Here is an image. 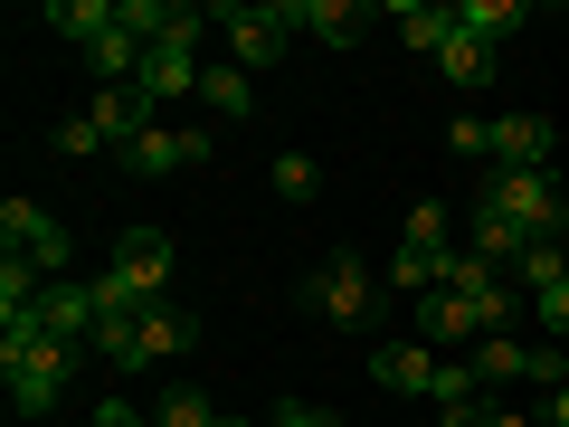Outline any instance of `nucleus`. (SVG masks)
<instances>
[{
    "instance_id": "obj_22",
    "label": "nucleus",
    "mask_w": 569,
    "mask_h": 427,
    "mask_svg": "<svg viewBox=\"0 0 569 427\" xmlns=\"http://www.w3.org/2000/svg\"><path fill=\"white\" fill-rule=\"evenodd\" d=\"M380 285H389V305H418V295H437V257H418V247H399V257L380 266Z\"/></svg>"
},
{
    "instance_id": "obj_18",
    "label": "nucleus",
    "mask_w": 569,
    "mask_h": 427,
    "mask_svg": "<svg viewBox=\"0 0 569 427\" xmlns=\"http://www.w3.org/2000/svg\"><path fill=\"white\" fill-rule=\"evenodd\" d=\"M475 257H485V266H512V257H522V247H531V228H512L503 219V209H485V200H475Z\"/></svg>"
},
{
    "instance_id": "obj_29",
    "label": "nucleus",
    "mask_w": 569,
    "mask_h": 427,
    "mask_svg": "<svg viewBox=\"0 0 569 427\" xmlns=\"http://www.w3.org/2000/svg\"><path fill=\"white\" fill-rule=\"evenodd\" d=\"M466 305H475V324H485V332H503L512 324V285L485 276V285H466Z\"/></svg>"
},
{
    "instance_id": "obj_6",
    "label": "nucleus",
    "mask_w": 569,
    "mask_h": 427,
    "mask_svg": "<svg viewBox=\"0 0 569 427\" xmlns=\"http://www.w3.org/2000/svg\"><path fill=\"white\" fill-rule=\"evenodd\" d=\"M133 181H171V171H190V162H209V133H190V123H152V133L133 142V152H114Z\"/></svg>"
},
{
    "instance_id": "obj_15",
    "label": "nucleus",
    "mask_w": 569,
    "mask_h": 427,
    "mask_svg": "<svg viewBox=\"0 0 569 427\" xmlns=\"http://www.w3.org/2000/svg\"><path fill=\"white\" fill-rule=\"evenodd\" d=\"M370 380L399 389V399H427V380H437V351H427V342H380V351H370Z\"/></svg>"
},
{
    "instance_id": "obj_26",
    "label": "nucleus",
    "mask_w": 569,
    "mask_h": 427,
    "mask_svg": "<svg viewBox=\"0 0 569 427\" xmlns=\"http://www.w3.org/2000/svg\"><path fill=\"white\" fill-rule=\"evenodd\" d=\"M266 181H276V200H295V209H305L313 190H323V171H313V152H276V171H266Z\"/></svg>"
},
{
    "instance_id": "obj_10",
    "label": "nucleus",
    "mask_w": 569,
    "mask_h": 427,
    "mask_svg": "<svg viewBox=\"0 0 569 427\" xmlns=\"http://www.w3.org/2000/svg\"><path fill=\"white\" fill-rule=\"evenodd\" d=\"M427 399H437V427H485V380H475V361H437V380H427Z\"/></svg>"
},
{
    "instance_id": "obj_27",
    "label": "nucleus",
    "mask_w": 569,
    "mask_h": 427,
    "mask_svg": "<svg viewBox=\"0 0 569 427\" xmlns=\"http://www.w3.org/2000/svg\"><path fill=\"white\" fill-rule=\"evenodd\" d=\"M219 418V399H209V389H171L162 408H152V427H209Z\"/></svg>"
},
{
    "instance_id": "obj_13",
    "label": "nucleus",
    "mask_w": 569,
    "mask_h": 427,
    "mask_svg": "<svg viewBox=\"0 0 569 427\" xmlns=\"http://www.w3.org/2000/svg\"><path fill=\"white\" fill-rule=\"evenodd\" d=\"M408 324H418L427 351H437V342H485V324H475L466 295H418V305H408Z\"/></svg>"
},
{
    "instance_id": "obj_19",
    "label": "nucleus",
    "mask_w": 569,
    "mask_h": 427,
    "mask_svg": "<svg viewBox=\"0 0 569 427\" xmlns=\"http://www.w3.org/2000/svg\"><path fill=\"white\" fill-rule=\"evenodd\" d=\"M475 380H485V389L531 380V342H512V332H485V342H475Z\"/></svg>"
},
{
    "instance_id": "obj_25",
    "label": "nucleus",
    "mask_w": 569,
    "mask_h": 427,
    "mask_svg": "<svg viewBox=\"0 0 569 427\" xmlns=\"http://www.w3.org/2000/svg\"><path fill=\"white\" fill-rule=\"evenodd\" d=\"M437 67H447L456 86H493V48H485V39H466V29L447 39V58H437Z\"/></svg>"
},
{
    "instance_id": "obj_3",
    "label": "nucleus",
    "mask_w": 569,
    "mask_h": 427,
    "mask_svg": "<svg viewBox=\"0 0 569 427\" xmlns=\"http://www.w3.org/2000/svg\"><path fill=\"white\" fill-rule=\"evenodd\" d=\"M219 20V39H228V67H276L284 58V39H295V0H228V10H209Z\"/></svg>"
},
{
    "instance_id": "obj_32",
    "label": "nucleus",
    "mask_w": 569,
    "mask_h": 427,
    "mask_svg": "<svg viewBox=\"0 0 569 427\" xmlns=\"http://www.w3.org/2000/svg\"><path fill=\"white\" fill-rule=\"evenodd\" d=\"M447 142L466 152V162H493V123H475V115H456V123H447Z\"/></svg>"
},
{
    "instance_id": "obj_23",
    "label": "nucleus",
    "mask_w": 569,
    "mask_h": 427,
    "mask_svg": "<svg viewBox=\"0 0 569 427\" xmlns=\"http://www.w3.org/2000/svg\"><path fill=\"white\" fill-rule=\"evenodd\" d=\"M560 276H569V247L560 238H531L522 257H512V285H531V295H550Z\"/></svg>"
},
{
    "instance_id": "obj_5",
    "label": "nucleus",
    "mask_w": 569,
    "mask_h": 427,
    "mask_svg": "<svg viewBox=\"0 0 569 427\" xmlns=\"http://www.w3.org/2000/svg\"><path fill=\"white\" fill-rule=\"evenodd\" d=\"M475 200L503 209V219H512V228H531V238H560V228H569V209H560V190H550V171H493Z\"/></svg>"
},
{
    "instance_id": "obj_20",
    "label": "nucleus",
    "mask_w": 569,
    "mask_h": 427,
    "mask_svg": "<svg viewBox=\"0 0 569 427\" xmlns=\"http://www.w3.org/2000/svg\"><path fill=\"white\" fill-rule=\"evenodd\" d=\"M190 342H200V324H190L181 305H152V314H142V351H152V361H181Z\"/></svg>"
},
{
    "instance_id": "obj_1",
    "label": "nucleus",
    "mask_w": 569,
    "mask_h": 427,
    "mask_svg": "<svg viewBox=\"0 0 569 427\" xmlns=\"http://www.w3.org/2000/svg\"><path fill=\"white\" fill-rule=\"evenodd\" d=\"M305 305L323 314V324H342V332H370L389 314V285H380L370 257H323V276L305 285Z\"/></svg>"
},
{
    "instance_id": "obj_14",
    "label": "nucleus",
    "mask_w": 569,
    "mask_h": 427,
    "mask_svg": "<svg viewBox=\"0 0 569 427\" xmlns=\"http://www.w3.org/2000/svg\"><path fill=\"white\" fill-rule=\"evenodd\" d=\"M493 171H550V123L541 115H503L493 123Z\"/></svg>"
},
{
    "instance_id": "obj_8",
    "label": "nucleus",
    "mask_w": 569,
    "mask_h": 427,
    "mask_svg": "<svg viewBox=\"0 0 569 427\" xmlns=\"http://www.w3.org/2000/svg\"><path fill=\"white\" fill-rule=\"evenodd\" d=\"M86 123H96V133H104V152H133V142L152 133V123H162V115L142 105V86H96V105H86Z\"/></svg>"
},
{
    "instance_id": "obj_33",
    "label": "nucleus",
    "mask_w": 569,
    "mask_h": 427,
    "mask_svg": "<svg viewBox=\"0 0 569 427\" xmlns=\"http://www.w3.org/2000/svg\"><path fill=\"white\" fill-rule=\"evenodd\" d=\"M96 427H152V408L142 399H96Z\"/></svg>"
},
{
    "instance_id": "obj_37",
    "label": "nucleus",
    "mask_w": 569,
    "mask_h": 427,
    "mask_svg": "<svg viewBox=\"0 0 569 427\" xmlns=\"http://www.w3.org/2000/svg\"><path fill=\"white\" fill-rule=\"evenodd\" d=\"M485 427H531V418H522V408H493V418H485Z\"/></svg>"
},
{
    "instance_id": "obj_31",
    "label": "nucleus",
    "mask_w": 569,
    "mask_h": 427,
    "mask_svg": "<svg viewBox=\"0 0 569 427\" xmlns=\"http://www.w3.org/2000/svg\"><path fill=\"white\" fill-rule=\"evenodd\" d=\"M58 152H67V162H104V133H96L86 115H67V123H58Z\"/></svg>"
},
{
    "instance_id": "obj_17",
    "label": "nucleus",
    "mask_w": 569,
    "mask_h": 427,
    "mask_svg": "<svg viewBox=\"0 0 569 427\" xmlns=\"http://www.w3.org/2000/svg\"><path fill=\"white\" fill-rule=\"evenodd\" d=\"M456 29L485 48H503L512 29H531V0H456Z\"/></svg>"
},
{
    "instance_id": "obj_16",
    "label": "nucleus",
    "mask_w": 569,
    "mask_h": 427,
    "mask_svg": "<svg viewBox=\"0 0 569 427\" xmlns=\"http://www.w3.org/2000/svg\"><path fill=\"white\" fill-rule=\"evenodd\" d=\"M295 29H313L323 48H361L370 39V10H361V0H295Z\"/></svg>"
},
{
    "instance_id": "obj_2",
    "label": "nucleus",
    "mask_w": 569,
    "mask_h": 427,
    "mask_svg": "<svg viewBox=\"0 0 569 427\" xmlns=\"http://www.w3.org/2000/svg\"><path fill=\"white\" fill-rule=\"evenodd\" d=\"M77 370H86V351L77 342H29V351H0V380H10V408L20 418H48V408L77 389Z\"/></svg>"
},
{
    "instance_id": "obj_34",
    "label": "nucleus",
    "mask_w": 569,
    "mask_h": 427,
    "mask_svg": "<svg viewBox=\"0 0 569 427\" xmlns=\"http://www.w3.org/2000/svg\"><path fill=\"white\" fill-rule=\"evenodd\" d=\"M276 427H342V418H332V408H313V399H284Z\"/></svg>"
},
{
    "instance_id": "obj_11",
    "label": "nucleus",
    "mask_w": 569,
    "mask_h": 427,
    "mask_svg": "<svg viewBox=\"0 0 569 427\" xmlns=\"http://www.w3.org/2000/svg\"><path fill=\"white\" fill-rule=\"evenodd\" d=\"M389 29H399V48H418V58H447L456 0H399V10H389Z\"/></svg>"
},
{
    "instance_id": "obj_28",
    "label": "nucleus",
    "mask_w": 569,
    "mask_h": 427,
    "mask_svg": "<svg viewBox=\"0 0 569 427\" xmlns=\"http://www.w3.org/2000/svg\"><path fill=\"white\" fill-rule=\"evenodd\" d=\"M408 247H418V257H447V200H418V209H408Z\"/></svg>"
},
{
    "instance_id": "obj_12",
    "label": "nucleus",
    "mask_w": 569,
    "mask_h": 427,
    "mask_svg": "<svg viewBox=\"0 0 569 427\" xmlns=\"http://www.w3.org/2000/svg\"><path fill=\"white\" fill-rule=\"evenodd\" d=\"M142 105H152V115H162V105H181V96H200V58H190V48H152V58H142Z\"/></svg>"
},
{
    "instance_id": "obj_35",
    "label": "nucleus",
    "mask_w": 569,
    "mask_h": 427,
    "mask_svg": "<svg viewBox=\"0 0 569 427\" xmlns=\"http://www.w3.org/2000/svg\"><path fill=\"white\" fill-rule=\"evenodd\" d=\"M531 305H541V324H550V332H569V276L550 285V295H531Z\"/></svg>"
},
{
    "instance_id": "obj_4",
    "label": "nucleus",
    "mask_w": 569,
    "mask_h": 427,
    "mask_svg": "<svg viewBox=\"0 0 569 427\" xmlns=\"http://www.w3.org/2000/svg\"><path fill=\"white\" fill-rule=\"evenodd\" d=\"M0 238H10V257L39 266V276H67V257H77V238H67V219L48 200H0Z\"/></svg>"
},
{
    "instance_id": "obj_30",
    "label": "nucleus",
    "mask_w": 569,
    "mask_h": 427,
    "mask_svg": "<svg viewBox=\"0 0 569 427\" xmlns=\"http://www.w3.org/2000/svg\"><path fill=\"white\" fill-rule=\"evenodd\" d=\"M114 20L133 29L142 48H162V20H171V0H114Z\"/></svg>"
},
{
    "instance_id": "obj_9",
    "label": "nucleus",
    "mask_w": 569,
    "mask_h": 427,
    "mask_svg": "<svg viewBox=\"0 0 569 427\" xmlns=\"http://www.w3.org/2000/svg\"><path fill=\"white\" fill-rule=\"evenodd\" d=\"M39 332H48V342L96 351V295H86V276H58V285L39 295Z\"/></svg>"
},
{
    "instance_id": "obj_24",
    "label": "nucleus",
    "mask_w": 569,
    "mask_h": 427,
    "mask_svg": "<svg viewBox=\"0 0 569 427\" xmlns=\"http://www.w3.org/2000/svg\"><path fill=\"white\" fill-rule=\"evenodd\" d=\"M48 29H67V39H104V29H114V0H48Z\"/></svg>"
},
{
    "instance_id": "obj_36",
    "label": "nucleus",
    "mask_w": 569,
    "mask_h": 427,
    "mask_svg": "<svg viewBox=\"0 0 569 427\" xmlns=\"http://www.w3.org/2000/svg\"><path fill=\"white\" fill-rule=\"evenodd\" d=\"M550 427H569V389H550Z\"/></svg>"
},
{
    "instance_id": "obj_7",
    "label": "nucleus",
    "mask_w": 569,
    "mask_h": 427,
    "mask_svg": "<svg viewBox=\"0 0 569 427\" xmlns=\"http://www.w3.org/2000/svg\"><path fill=\"white\" fill-rule=\"evenodd\" d=\"M114 266L133 276L142 305H171V238H162V228H123V238H114Z\"/></svg>"
},
{
    "instance_id": "obj_21",
    "label": "nucleus",
    "mask_w": 569,
    "mask_h": 427,
    "mask_svg": "<svg viewBox=\"0 0 569 427\" xmlns=\"http://www.w3.org/2000/svg\"><path fill=\"white\" fill-rule=\"evenodd\" d=\"M200 105H219V115L228 123H238V115H257V86H247V67H200Z\"/></svg>"
}]
</instances>
